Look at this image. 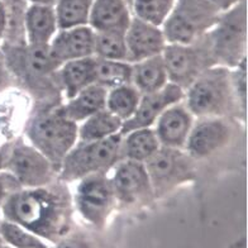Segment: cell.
<instances>
[{
    "mask_svg": "<svg viewBox=\"0 0 248 248\" xmlns=\"http://www.w3.org/2000/svg\"><path fill=\"white\" fill-rule=\"evenodd\" d=\"M72 206V196L66 184L56 180L49 185L20 187L10 193L0 213L4 219L55 245L69 233Z\"/></svg>",
    "mask_w": 248,
    "mask_h": 248,
    "instance_id": "1",
    "label": "cell"
},
{
    "mask_svg": "<svg viewBox=\"0 0 248 248\" xmlns=\"http://www.w3.org/2000/svg\"><path fill=\"white\" fill-rule=\"evenodd\" d=\"M184 104L195 118H227L246 121L235 100L232 70L213 66L185 90Z\"/></svg>",
    "mask_w": 248,
    "mask_h": 248,
    "instance_id": "2",
    "label": "cell"
},
{
    "mask_svg": "<svg viewBox=\"0 0 248 248\" xmlns=\"http://www.w3.org/2000/svg\"><path fill=\"white\" fill-rule=\"evenodd\" d=\"M0 49L7 62L12 78H18L28 89H32L45 100L61 93L57 81L60 63L53 59L48 46L8 45L1 43Z\"/></svg>",
    "mask_w": 248,
    "mask_h": 248,
    "instance_id": "3",
    "label": "cell"
},
{
    "mask_svg": "<svg viewBox=\"0 0 248 248\" xmlns=\"http://www.w3.org/2000/svg\"><path fill=\"white\" fill-rule=\"evenodd\" d=\"M61 105H43L32 115L26 128L30 143L48 158L57 173L65 156L78 140V124L66 117Z\"/></svg>",
    "mask_w": 248,
    "mask_h": 248,
    "instance_id": "4",
    "label": "cell"
},
{
    "mask_svg": "<svg viewBox=\"0 0 248 248\" xmlns=\"http://www.w3.org/2000/svg\"><path fill=\"white\" fill-rule=\"evenodd\" d=\"M122 138L119 133L101 140H78L62 161L57 179L70 184L92 175H108L122 160Z\"/></svg>",
    "mask_w": 248,
    "mask_h": 248,
    "instance_id": "5",
    "label": "cell"
},
{
    "mask_svg": "<svg viewBox=\"0 0 248 248\" xmlns=\"http://www.w3.org/2000/svg\"><path fill=\"white\" fill-rule=\"evenodd\" d=\"M219 16L220 12L209 0H175L161 28L167 43L187 45L206 36Z\"/></svg>",
    "mask_w": 248,
    "mask_h": 248,
    "instance_id": "6",
    "label": "cell"
},
{
    "mask_svg": "<svg viewBox=\"0 0 248 248\" xmlns=\"http://www.w3.org/2000/svg\"><path fill=\"white\" fill-rule=\"evenodd\" d=\"M247 0L220 13L208 33L217 65L234 69L247 59Z\"/></svg>",
    "mask_w": 248,
    "mask_h": 248,
    "instance_id": "7",
    "label": "cell"
},
{
    "mask_svg": "<svg viewBox=\"0 0 248 248\" xmlns=\"http://www.w3.org/2000/svg\"><path fill=\"white\" fill-rule=\"evenodd\" d=\"M169 82L185 92L202 72L217 66L208 34L187 45L167 43L162 52Z\"/></svg>",
    "mask_w": 248,
    "mask_h": 248,
    "instance_id": "8",
    "label": "cell"
},
{
    "mask_svg": "<svg viewBox=\"0 0 248 248\" xmlns=\"http://www.w3.org/2000/svg\"><path fill=\"white\" fill-rule=\"evenodd\" d=\"M155 198L167 195L198 177L196 161L184 150L161 147L144 163Z\"/></svg>",
    "mask_w": 248,
    "mask_h": 248,
    "instance_id": "9",
    "label": "cell"
},
{
    "mask_svg": "<svg viewBox=\"0 0 248 248\" xmlns=\"http://www.w3.org/2000/svg\"><path fill=\"white\" fill-rule=\"evenodd\" d=\"M72 204L81 218L95 228H103L117 205L108 175H92L78 180Z\"/></svg>",
    "mask_w": 248,
    "mask_h": 248,
    "instance_id": "10",
    "label": "cell"
},
{
    "mask_svg": "<svg viewBox=\"0 0 248 248\" xmlns=\"http://www.w3.org/2000/svg\"><path fill=\"white\" fill-rule=\"evenodd\" d=\"M5 171L13 175L20 187H39L59 180L57 171L48 158L22 140L9 146Z\"/></svg>",
    "mask_w": 248,
    "mask_h": 248,
    "instance_id": "11",
    "label": "cell"
},
{
    "mask_svg": "<svg viewBox=\"0 0 248 248\" xmlns=\"http://www.w3.org/2000/svg\"><path fill=\"white\" fill-rule=\"evenodd\" d=\"M231 121L227 118H195L184 151L196 162L217 155L232 140L234 128Z\"/></svg>",
    "mask_w": 248,
    "mask_h": 248,
    "instance_id": "12",
    "label": "cell"
},
{
    "mask_svg": "<svg viewBox=\"0 0 248 248\" xmlns=\"http://www.w3.org/2000/svg\"><path fill=\"white\" fill-rule=\"evenodd\" d=\"M110 176L117 204L129 206L150 202L155 198L151 180L144 163L121 160Z\"/></svg>",
    "mask_w": 248,
    "mask_h": 248,
    "instance_id": "13",
    "label": "cell"
},
{
    "mask_svg": "<svg viewBox=\"0 0 248 248\" xmlns=\"http://www.w3.org/2000/svg\"><path fill=\"white\" fill-rule=\"evenodd\" d=\"M184 94L185 92L183 89L169 82L158 92L142 95L137 110L131 119L124 122L121 133L124 134L138 128L154 127V124L163 111L170 108L171 105L184 100Z\"/></svg>",
    "mask_w": 248,
    "mask_h": 248,
    "instance_id": "14",
    "label": "cell"
},
{
    "mask_svg": "<svg viewBox=\"0 0 248 248\" xmlns=\"http://www.w3.org/2000/svg\"><path fill=\"white\" fill-rule=\"evenodd\" d=\"M124 38L129 63L162 55L167 45L161 27L150 24L134 16L124 33Z\"/></svg>",
    "mask_w": 248,
    "mask_h": 248,
    "instance_id": "15",
    "label": "cell"
},
{
    "mask_svg": "<svg viewBox=\"0 0 248 248\" xmlns=\"http://www.w3.org/2000/svg\"><path fill=\"white\" fill-rule=\"evenodd\" d=\"M95 32L89 26L59 30L51 43L49 52L60 66L66 62L94 56Z\"/></svg>",
    "mask_w": 248,
    "mask_h": 248,
    "instance_id": "16",
    "label": "cell"
},
{
    "mask_svg": "<svg viewBox=\"0 0 248 248\" xmlns=\"http://www.w3.org/2000/svg\"><path fill=\"white\" fill-rule=\"evenodd\" d=\"M194 122L195 117L181 101L163 111L152 128L156 132L161 147L184 150Z\"/></svg>",
    "mask_w": 248,
    "mask_h": 248,
    "instance_id": "17",
    "label": "cell"
},
{
    "mask_svg": "<svg viewBox=\"0 0 248 248\" xmlns=\"http://www.w3.org/2000/svg\"><path fill=\"white\" fill-rule=\"evenodd\" d=\"M132 18L129 0H95L89 27L94 32L125 33Z\"/></svg>",
    "mask_w": 248,
    "mask_h": 248,
    "instance_id": "18",
    "label": "cell"
},
{
    "mask_svg": "<svg viewBox=\"0 0 248 248\" xmlns=\"http://www.w3.org/2000/svg\"><path fill=\"white\" fill-rule=\"evenodd\" d=\"M26 42L33 46H48L59 32V24L53 5L30 4L24 20Z\"/></svg>",
    "mask_w": 248,
    "mask_h": 248,
    "instance_id": "19",
    "label": "cell"
},
{
    "mask_svg": "<svg viewBox=\"0 0 248 248\" xmlns=\"http://www.w3.org/2000/svg\"><path fill=\"white\" fill-rule=\"evenodd\" d=\"M57 81L66 100L96 84V57L92 56L62 63L57 70Z\"/></svg>",
    "mask_w": 248,
    "mask_h": 248,
    "instance_id": "20",
    "label": "cell"
},
{
    "mask_svg": "<svg viewBox=\"0 0 248 248\" xmlns=\"http://www.w3.org/2000/svg\"><path fill=\"white\" fill-rule=\"evenodd\" d=\"M107 95L108 89L99 84H93L84 90L67 99L62 104V111L74 123L80 124L89 117L104 110L107 107Z\"/></svg>",
    "mask_w": 248,
    "mask_h": 248,
    "instance_id": "21",
    "label": "cell"
},
{
    "mask_svg": "<svg viewBox=\"0 0 248 248\" xmlns=\"http://www.w3.org/2000/svg\"><path fill=\"white\" fill-rule=\"evenodd\" d=\"M132 85L142 95L158 92L169 84L167 70L162 56L132 63Z\"/></svg>",
    "mask_w": 248,
    "mask_h": 248,
    "instance_id": "22",
    "label": "cell"
},
{
    "mask_svg": "<svg viewBox=\"0 0 248 248\" xmlns=\"http://www.w3.org/2000/svg\"><path fill=\"white\" fill-rule=\"evenodd\" d=\"M161 148L155 129L138 128L123 134L122 138V160L146 163Z\"/></svg>",
    "mask_w": 248,
    "mask_h": 248,
    "instance_id": "23",
    "label": "cell"
},
{
    "mask_svg": "<svg viewBox=\"0 0 248 248\" xmlns=\"http://www.w3.org/2000/svg\"><path fill=\"white\" fill-rule=\"evenodd\" d=\"M122 127L123 122L104 109L78 124V140L90 142L107 140L121 133Z\"/></svg>",
    "mask_w": 248,
    "mask_h": 248,
    "instance_id": "24",
    "label": "cell"
},
{
    "mask_svg": "<svg viewBox=\"0 0 248 248\" xmlns=\"http://www.w3.org/2000/svg\"><path fill=\"white\" fill-rule=\"evenodd\" d=\"M140 98L142 94L132 84H124L117 88L109 89L105 109L124 123L133 117Z\"/></svg>",
    "mask_w": 248,
    "mask_h": 248,
    "instance_id": "25",
    "label": "cell"
},
{
    "mask_svg": "<svg viewBox=\"0 0 248 248\" xmlns=\"http://www.w3.org/2000/svg\"><path fill=\"white\" fill-rule=\"evenodd\" d=\"M95 0H57L55 3L59 30L89 26V18Z\"/></svg>",
    "mask_w": 248,
    "mask_h": 248,
    "instance_id": "26",
    "label": "cell"
},
{
    "mask_svg": "<svg viewBox=\"0 0 248 248\" xmlns=\"http://www.w3.org/2000/svg\"><path fill=\"white\" fill-rule=\"evenodd\" d=\"M5 12V33L3 43L8 45H24L26 30L24 20L28 3L24 0H1Z\"/></svg>",
    "mask_w": 248,
    "mask_h": 248,
    "instance_id": "27",
    "label": "cell"
},
{
    "mask_svg": "<svg viewBox=\"0 0 248 248\" xmlns=\"http://www.w3.org/2000/svg\"><path fill=\"white\" fill-rule=\"evenodd\" d=\"M131 81L132 63L96 59V84L109 90L124 84H131Z\"/></svg>",
    "mask_w": 248,
    "mask_h": 248,
    "instance_id": "28",
    "label": "cell"
},
{
    "mask_svg": "<svg viewBox=\"0 0 248 248\" xmlns=\"http://www.w3.org/2000/svg\"><path fill=\"white\" fill-rule=\"evenodd\" d=\"M94 56L109 61H127V45L124 33L95 32Z\"/></svg>",
    "mask_w": 248,
    "mask_h": 248,
    "instance_id": "29",
    "label": "cell"
},
{
    "mask_svg": "<svg viewBox=\"0 0 248 248\" xmlns=\"http://www.w3.org/2000/svg\"><path fill=\"white\" fill-rule=\"evenodd\" d=\"M132 16L157 27H162L170 16L175 0H129Z\"/></svg>",
    "mask_w": 248,
    "mask_h": 248,
    "instance_id": "30",
    "label": "cell"
},
{
    "mask_svg": "<svg viewBox=\"0 0 248 248\" xmlns=\"http://www.w3.org/2000/svg\"><path fill=\"white\" fill-rule=\"evenodd\" d=\"M0 235L10 248H49L46 242L34 233L4 218L0 219Z\"/></svg>",
    "mask_w": 248,
    "mask_h": 248,
    "instance_id": "31",
    "label": "cell"
},
{
    "mask_svg": "<svg viewBox=\"0 0 248 248\" xmlns=\"http://www.w3.org/2000/svg\"><path fill=\"white\" fill-rule=\"evenodd\" d=\"M247 59L232 69V85L234 90L235 100L238 103L242 114L246 117L247 110Z\"/></svg>",
    "mask_w": 248,
    "mask_h": 248,
    "instance_id": "32",
    "label": "cell"
},
{
    "mask_svg": "<svg viewBox=\"0 0 248 248\" xmlns=\"http://www.w3.org/2000/svg\"><path fill=\"white\" fill-rule=\"evenodd\" d=\"M18 189H20V185L12 173L5 170L0 171V209H1L8 195Z\"/></svg>",
    "mask_w": 248,
    "mask_h": 248,
    "instance_id": "33",
    "label": "cell"
},
{
    "mask_svg": "<svg viewBox=\"0 0 248 248\" xmlns=\"http://www.w3.org/2000/svg\"><path fill=\"white\" fill-rule=\"evenodd\" d=\"M53 248H93L92 243L80 235H67L56 242Z\"/></svg>",
    "mask_w": 248,
    "mask_h": 248,
    "instance_id": "34",
    "label": "cell"
},
{
    "mask_svg": "<svg viewBox=\"0 0 248 248\" xmlns=\"http://www.w3.org/2000/svg\"><path fill=\"white\" fill-rule=\"evenodd\" d=\"M12 82V76H10V72L8 70L7 62L4 59V55L0 49V92L7 89L9 86V84Z\"/></svg>",
    "mask_w": 248,
    "mask_h": 248,
    "instance_id": "35",
    "label": "cell"
},
{
    "mask_svg": "<svg viewBox=\"0 0 248 248\" xmlns=\"http://www.w3.org/2000/svg\"><path fill=\"white\" fill-rule=\"evenodd\" d=\"M209 1L220 13H223V12H227V10L234 8L235 5H238L243 0H209Z\"/></svg>",
    "mask_w": 248,
    "mask_h": 248,
    "instance_id": "36",
    "label": "cell"
},
{
    "mask_svg": "<svg viewBox=\"0 0 248 248\" xmlns=\"http://www.w3.org/2000/svg\"><path fill=\"white\" fill-rule=\"evenodd\" d=\"M4 33H5V12L4 5L0 0V42H3Z\"/></svg>",
    "mask_w": 248,
    "mask_h": 248,
    "instance_id": "37",
    "label": "cell"
},
{
    "mask_svg": "<svg viewBox=\"0 0 248 248\" xmlns=\"http://www.w3.org/2000/svg\"><path fill=\"white\" fill-rule=\"evenodd\" d=\"M8 150H9V146L0 148V171L5 170V161H7Z\"/></svg>",
    "mask_w": 248,
    "mask_h": 248,
    "instance_id": "38",
    "label": "cell"
},
{
    "mask_svg": "<svg viewBox=\"0 0 248 248\" xmlns=\"http://www.w3.org/2000/svg\"><path fill=\"white\" fill-rule=\"evenodd\" d=\"M31 4H43V5H55L57 0H24Z\"/></svg>",
    "mask_w": 248,
    "mask_h": 248,
    "instance_id": "39",
    "label": "cell"
},
{
    "mask_svg": "<svg viewBox=\"0 0 248 248\" xmlns=\"http://www.w3.org/2000/svg\"><path fill=\"white\" fill-rule=\"evenodd\" d=\"M5 247H7V245L4 243L3 238H1V235H0V248H5Z\"/></svg>",
    "mask_w": 248,
    "mask_h": 248,
    "instance_id": "40",
    "label": "cell"
},
{
    "mask_svg": "<svg viewBox=\"0 0 248 248\" xmlns=\"http://www.w3.org/2000/svg\"><path fill=\"white\" fill-rule=\"evenodd\" d=\"M5 248H10V247H8V246H7V247H5Z\"/></svg>",
    "mask_w": 248,
    "mask_h": 248,
    "instance_id": "41",
    "label": "cell"
}]
</instances>
